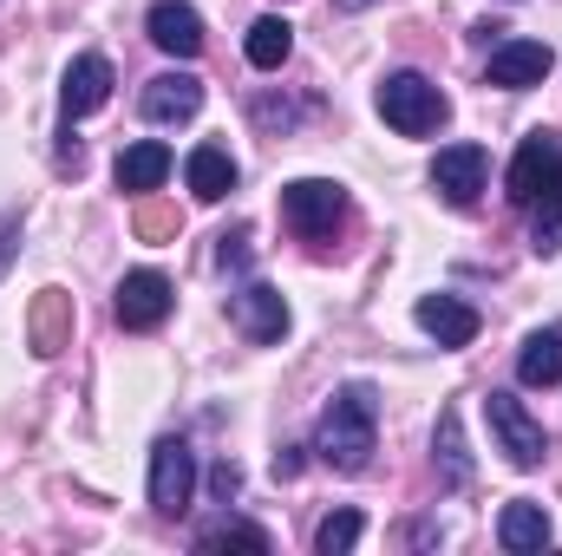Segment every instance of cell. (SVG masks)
I'll return each mask as SVG.
<instances>
[{"instance_id": "7402d4cb", "label": "cell", "mask_w": 562, "mask_h": 556, "mask_svg": "<svg viewBox=\"0 0 562 556\" xmlns=\"http://www.w3.org/2000/svg\"><path fill=\"white\" fill-rule=\"evenodd\" d=\"M360 531H367V518H360V511H327V518H321V531H314V551H321V556H347L353 544H360Z\"/></svg>"}, {"instance_id": "8fae6325", "label": "cell", "mask_w": 562, "mask_h": 556, "mask_svg": "<svg viewBox=\"0 0 562 556\" xmlns=\"http://www.w3.org/2000/svg\"><path fill=\"white\" fill-rule=\"evenodd\" d=\"M144 33H150V46H164L170 59H196V53H203V13H196L190 0H157V7L144 13Z\"/></svg>"}, {"instance_id": "4316f807", "label": "cell", "mask_w": 562, "mask_h": 556, "mask_svg": "<svg viewBox=\"0 0 562 556\" xmlns=\"http://www.w3.org/2000/svg\"><path fill=\"white\" fill-rule=\"evenodd\" d=\"M249 263V236L236 230V236H223V269H243Z\"/></svg>"}, {"instance_id": "e0dca14e", "label": "cell", "mask_w": 562, "mask_h": 556, "mask_svg": "<svg viewBox=\"0 0 562 556\" xmlns=\"http://www.w3.org/2000/svg\"><path fill=\"white\" fill-rule=\"evenodd\" d=\"M183 177H190V190H196L203 203H223V197L236 190V157H229L223 144H196L190 164H183Z\"/></svg>"}, {"instance_id": "7c38bea8", "label": "cell", "mask_w": 562, "mask_h": 556, "mask_svg": "<svg viewBox=\"0 0 562 556\" xmlns=\"http://www.w3.org/2000/svg\"><path fill=\"white\" fill-rule=\"evenodd\" d=\"M99 105H112V66H105L99 53H79V59L66 66V79H59V112H66V125H72V119H92Z\"/></svg>"}, {"instance_id": "5bb4252c", "label": "cell", "mask_w": 562, "mask_h": 556, "mask_svg": "<svg viewBox=\"0 0 562 556\" xmlns=\"http://www.w3.org/2000/svg\"><path fill=\"white\" fill-rule=\"evenodd\" d=\"M196 105H203V79H190V73H157L144 86V119L150 125H183V119H196Z\"/></svg>"}, {"instance_id": "5b68a950", "label": "cell", "mask_w": 562, "mask_h": 556, "mask_svg": "<svg viewBox=\"0 0 562 556\" xmlns=\"http://www.w3.org/2000/svg\"><path fill=\"white\" fill-rule=\"evenodd\" d=\"M510 203H524V210H537V203H562V144L557 138H524L517 144V157H510Z\"/></svg>"}, {"instance_id": "52a82bcc", "label": "cell", "mask_w": 562, "mask_h": 556, "mask_svg": "<svg viewBox=\"0 0 562 556\" xmlns=\"http://www.w3.org/2000/svg\"><path fill=\"white\" fill-rule=\"evenodd\" d=\"M170 301H177L170 276H157V269H132V276L119 281V301H112V314H119V327H132V334H150V327H164Z\"/></svg>"}, {"instance_id": "2e32d148", "label": "cell", "mask_w": 562, "mask_h": 556, "mask_svg": "<svg viewBox=\"0 0 562 556\" xmlns=\"http://www.w3.org/2000/svg\"><path fill=\"white\" fill-rule=\"evenodd\" d=\"M112 170H119V190H132V197H144V190H157V184L170 177V144H157V138L125 144Z\"/></svg>"}, {"instance_id": "9a60e30c", "label": "cell", "mask_w": 562, "mask_h": 556, "mask_svg": "<svg viewBox=\"0 0 562 556\" xmlns=\"http://www.w3.org/2000/svg\"><path fill=\"white\" fill-rule=\"evenodd\" d=\"M550 537H557V524H550L543 504H530V498H510V504H504V518H497V544H504V551H517V556L543 551Z\"/></svg>"}, {"instance_id": "9c48e42d", "label": "cell", "mask_w": 562, "mask_h": 556, "mask_svg": "<svg viewBox=\"0 0 562 556\" xmlns=\"http://www.w3.org/2000/svg\"><path fill=\"white\" fill-rule=\"evenodd\" d=\"M431 190L451 203V210H471L477 190H484V151L477 144H445L431 157Z\"/></svg>"}, {"instance_id": "30bf717a", "label": "cell", "mask_w": 562, "mask_h": 556, "mask_svg": "<svg viewBox=\"0 0 562 556\" xmlns=\"http://www.w3.org/2000/svg\"><path fill=\"white\" fill-rule=\"evenodd\" d=\"M229 314H236V327H243L256 347H276L281 334H288V301H281V288H269V281L236 288V294H229Z\"/></svg>"}, {"instance_id": "ffe728a7", "label": "cell", "mask_w": 562, "mask_h": 556, "mask_svg": "<svg viewBox=\"0 0 562 556\" xmlns=\"http://www.w3.org/2000/svg\"><path fill=\"white\" fill-rule=\"evenodd\" d=\"M517 380H524V387H557L562 380V334L557 327H543V334L524 341V354H517Z\"/></svg>"}, {"instance_id": "cb8c5ba5", "label": "cell", "mask_w": 562, "mask_h": 556, "mask_svg": "<svg viewBox=\"0 0 562 556\" xmlns=\"http://www.w3.org/2000/svg\"><path fill=\"white\" fill-rule=\"evenodd\" d=\"M537 256H557L562 249V203H537V230H530Z\"/></svg>"}, {"instance_id": "3957f363", "label": "cell", "mask_w": 562, "mask_h": 556, "mask_svg": "<svg viewBox=\"0 0 562 556\" xmlns=\"http://www.w3.org/2000/svg\"><path fill=\"white\" fill-rule=\"evenodd\" d=\"M281 223L301 236V243H327L340 223H347V190L327 184V177H301L281 190Z\"/></svg>"}, {"instance_id": "d6986e66", "label": "cell", "mask_w": 562, "mask_h": 556, "mask_svg": "<svg viewBox=\"0 0 562 556\" xmlns=\"http://www.w3.org/2000/svg\"><path fill=\"white\" fill-rule=\"evenodd\" d=\"M72 341V294H59V288H46L40 301H33V354H59Z\"/></svg>"}, {"instance_id": "7a4b0ae2", "label": "cell", "mask_w": 562, "mask_h": 556, "mask_svg": "<svg viewBox=\"0 0 562 556\" xmlns=\"http://www.w3.org/2000/svg\"><path fill=\"white\" fill-rule=\"evenodd\" d=\"M373 105H380V119L400 132V138H425V132H438L445 125V92L425 79V73H393V79H380V92H373Z\"/></svg>"}, {"instance_id": "f1b7e54d", "label": "cell", "mask_w": 562, "mask_h": 556, "mask_svg": "<svg viewBox=\"0 0 562 556\" xmlns=\"http://www.w3.org/2000/svg\"><path fill=\"white\" fill-rule=\"evenodd\" d=\"M340 7H347V13H353V7H367V0H340Z\"/></svg>"}, {"instance_id": "83f0119b", "label": "cell", "mask_w": 562, "mask_h": 556, "mask_svg": "<svg viewBox=\"0 0 562 556\" xmlns=\"http://www.w3.org/2000/svg\"><path fill=\"white\" fill-rule=\"evenodd\" d=\"M210 485H216V498H223V504H229V498H236V485H243V478H236V465H216V478H210Z\"/></svg>"}, {"instance_id": "277c9868", "label": "cell", "mask_w": 562, "mask_h": 556, "mask_svg": "<svg viewBox=\"0 0 562 556\" xmlns=\"http://www.w3.org/2000/svg\"><path fill=\"white\" fill-rule=\"evenodd\" d=\"M484 419H491L497 452H504L517 471H537V465L550 458V432H543V419L530 413L517 393H491V400H484Z\"/></svg>"}, {"instance_id": "6da1fadb", "label": "cell", "mask_w": 562, "mask_h": 556, "mask_svg": "<svg viewBox=\"0 0 562 556\" xmlns=\"http://www.w3.org/2000/svg\"><path fill=\"white\" fill-rule=\"evenodd\" d=\"M373 438H380V400H373L367 380H353V387H340L334 407L321 413V438H314V452H321L327 471L353 478V471L373 465Z\"/></svg>"}, {"instance_id": "8992f818", "label": "cell", "mask_w": 562, "mask_h": 556, "mask_svg": "<svg viewBox=\"0 0 562 556\" xmlns=\"http://www.w3.org/2000/svg\"><path fill=\"white\" fill-rule=\"evenodd\" d=\"M196 498V452L183 438H157L150 445V511L157 518H183Z\"/></svg>"}, {"instance_id": "4fadbf2b", "label": "cell", "mask_w": 562, "mask_h": 556, "mask_svg": "<svg viewBox=\"0 0 562 556\" xmlns=\"http://www.w3.org/2000/svg\"><path fill=\"white\" fill-rule=\"evenodd\" d=\"M419 327L438 341V347H471L477 341V308L458 301V294H419Z\"/></svg>"}, {"instance_id": "44dd1931", "label": "cell", "mask_w": 562, "mask_h": 556, "mask_svg": "<svg viewBox=\"0 0 562 556\" xmlns=\"http://www.w3.org/2000/svg\"><path fill=\"white\" fill-rule=\"evenodd\" d=\"M243 53H249V66H256V73H276L281 59L294 53V26H288L281 13H262V20L249 26V40H243Z\"/></svg>"}, {"instance_id": "484cf974", "label": "cell", "mask_w": 562, "mask_h": 556, "mask_svg": "<svg viewBox=\"0 0 562 556\" xmlns=\"http://www.w3.org/2000/svg\"><path fill=\"white\" fill-rule=\"evenodd\" d=\"M170 230H177V216H170V210H144V216H138V236H150V243H157V236H170Z\"/></svg>"}, {"instance_id": "ba28073f", "label": "cell", "mask_w": 562, "mask_h": 556, "mask_svg": "<svg viewBox=\"0 0 562 556\" xmlns=\"http://www.w3.org/2000/svg\"><path fill=\"white\" fill-rule=\"evenodd\" d=\"M550 66H557V53H550L543 40H504V46L491 53L484 79H491V86H504V92H530V86H543V79H550Z\"/></svg>"}, {"instance_id": "d4e9b609", "label": "cell", "mask_w": 562, "mask_h": 556, "mask_svg": "<svg viewBox=\"0 0 562 556\" xmlns=\"http://www.w3.org/2000/svg\"><path fill=\"white\" fill-rule=\"evenodd\" d=\"M13 256H20V216H0V276L13 269Z\"/></svg>"}, {"instance_id": "ac0fdd59", "label": "cell", "mask_w": 562, "mask_h": 556, "mask_svg": "<svg viewBox=\"0 0 562 556\" xmlns=\"http://www.w3.org/2000/svg\"><path fill=\"white\" fill-rule=\"evenodd\" d=\"M431 452H438V485H445V491H464V485H471V452H464V425H458L451 407L438 413Z\"/></svg>"}, {"instance_id": "603a6c76", "label": "cell", "mask_w": 562, "mask_h": 556, "mask_svg": "<svg viewBox=\"0 0 562 556\" xmlns=\"http://www.w3.org/2000/svg\"><path fill=\"white\" fill-rule=\"evenodd\" d=\"M196 551H269V531H256V524H229V518H223V524H210V531H203V537H196Z\"/></svg>"}]
</instances>
